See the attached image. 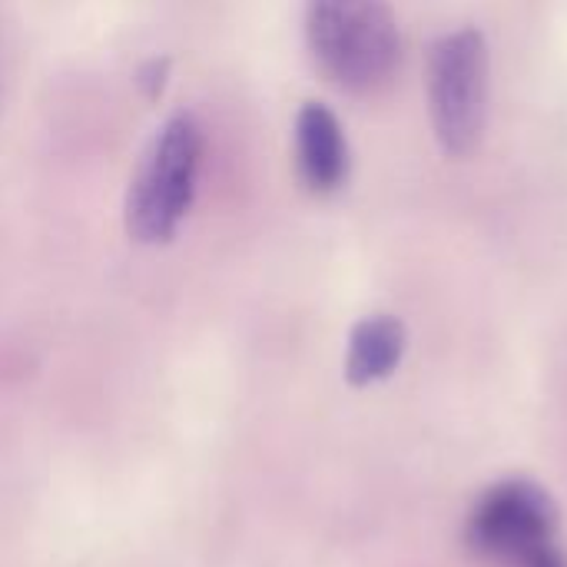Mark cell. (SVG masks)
Instances as JSON below:
<instances>
[{"label": "cell", "instance_id": "cell-1", "mask_svg": "<svg viewBox=\"0 0 567 567\" xmlns=\"http://www.w3.org/2000/svg\"><path fill=\"white\" fill-rule=\"evenodd\" d=\"M306 37L319 66L352 93L392 80L402 40L385 0H309Z\"/></svg>", "mask_w": 567, "mask_h": 567}, {"label": "cell", "instance_id": "cell-2", "mask_svg": "<svg viewBox=\"0 0 567 567\" xmlns=\"http://www.w3.org/2000/svg\"><path fill=\"white\" fill-rule=\"evenodd\" d=\"M203 159V130L189 113L169 116L153 136L126 196V233L136 243H166L186 219Z\"/></svg>", "mask_w": 567, "mask_h": 567}, {"label": "cell", "instance_id": "cell-3", "mask_svg": "<svg viewBox=\"0 0 567 567\" xmlns=\"http://www.w3.org/2000/svg\"><path fill=\"white\" fill-rule=\"evenodd\" d=\"M472 551L502 567H567L551 495L525 478L492 485L468 515Z\"/></svg>", "mask_w": 567, "mask_h": 567}, {"label": "cell", "instance_id": "cell-4", "mask_svg": "<svg viewBox=\"0 0 567 567\" xmlns=\"http://www.w3.org/2000/svg\"><path fill=\"white\" fill-rule=\"evenodd\" d=\"M488 50L472 27L445 33L429 53V113L449 156H468L485 130Z\"/></svg>", "mask_w": 567, "mask_h": 567}, {"label": "cell", "instance_id": "cell-5", "mask_svg": "<svg viewBox=\"0 0 567 567\" xmlns=\"http://www.w3.org/2000/svg\"><path fill=\"white\" fill-rule=\"evenodd\" d=\"M296 156L302 183L312 193H332L349 173V150L336 113L322 103H306L296 120Z\"/></svg>", "mask_w": 567, "mask_h": 567}, {"label": "cell", "instance_id": "cell-6", "mask_svg": "<svg viewBox=\"0 0 567 567\" xmlns=\"http://www.w3.org/2000/svg\"><path fill=\"white\" fill-rule=\"evenodd\" d=\"M405 352V326L395 316H372L352 329L346 375L352 385H372L389 379Z\"/></svg>", "mask_w": 567, "mask_h": 567}, {"label": "cell", "instance_id": "cell-7", "mask_svg": "<svg viewBox=\"0 0 567 567\" xmlns=\"http://www.w3.org/2000/svg\"><path fill=\"white\" fill-rule=\"evenodd\" d=\"M166 76H169V60H150V63H143V70H140V86H143V93L150 96V100H156L159 93H163V86H166Z\"/></svg>", "mask_w": 567, "mask_h": 567}]
</instances>
